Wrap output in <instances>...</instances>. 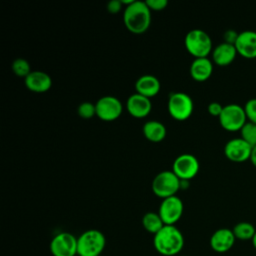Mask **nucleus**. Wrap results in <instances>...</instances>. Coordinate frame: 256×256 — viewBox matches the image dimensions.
Here are the masks:
<instances>
[{"mask_svg": "<svg viewBox=\"0 0 256 256\" xmlns=\"http://www.w3.org/2000/svg\"><path fill=\"white\" fill-rule=\"evenodd\" d=\"M151 20V10L145 1L134 0L124 8V25L133 34L140 35L145 33L150 27Z\"/></svg>", "mask_w": 256, "mask_h": 256, "instance_id": "nucleus-1", "label": "nucleus"}, {"mask_svg": "<svg viewBox=\"0 0 256 256\" xmlns=\"http://www.w3.org/2000/svg\"><path fill=\"white\" fill-rule=\"evenodd\" d=\"M184 243V236L175 225H164L153 236L154 248L162 256H177L182 251Z\"/></svg>", "mask_w": 256, "mask_h": 256, "instance_id": "nucleus-2", "label": "nucleus"}, {"mask_svg": "<svg viewBox=\"0 0 256 256\" xmlns=\"http://www.w3.org/2000/svg\"><path fill=\"white\" fill-rule=\"evenodd\" d=\"M105 246V235L97 229L86 230L77 237L78 256H101Z\"/></svg>", "mask_w": 256, "mask_h": 256, "instance_id": "nucleus-3", "label": "nucleus"}, {"mask_svg": "<svg viewBox=\"0 0 256 256\" xmlns=\"http://www.w3.org/2000/svg\"><path fill=\"white\" fill-rule=\"evenodd\" d=\"M184 45L188 53L194 58L208 57L213 50L211 37L202 29H192L188 31L184 38Z\"/></svg>", "mask_w": 256, "mask_h": 256, "instance_id": "nucleus-4", "label": "nucleus"}, {"mask_svg": "<svg viewBox=\"0 0 256 256\" xmlns=\"http://www.w3.org/2000/svg\"><path fill=\"white\" fill-rule=\"evenodd\" d=\"M151 188L157 197L165 199L176 195L181 189L180 179L172 170H164L159 172L153 178Z\"/></svg>", "mask_w": 256, "mask_h": 256, "instance_id": "nucleus-5", "label": "nucleus"}, {"mask_svg": "<svg viewBox=\"0 0 256 256\" xmlns=\"http://www.w3.org/2000/svg\"><path fill=\"white\" fill-rule=\"evenodd\" d=\"M167 109L173 119L184 121L192 115L194 110V102L191 96L187 93L173 92L169 95Z\"/></svg>", "mask_w": 256, "mask_h": 256, "instance_id": "nucleus-6", "label": "nucleus"}, {"mask_svg": "<svg viewBox=\"0 0 256 256\" xmlns=\"http://www.w3.org/2000/svg\"><path fill=\"white\" fill-rule=\"evenodd\" d=\"M218 118L221 127L229 132L240 131L247 122L244 107L236 103L225 105Z\"/></svg>", "mask_w": 256, "mask_h": 256, "instance_id": "nucleus-7", "label": "nucleus"}, {"mask_svg": "<svg viewBox=\"0 0 256 256\" xmlns=\"http://www.w3.org/2000/svg\"><path fill=\"white\" fill-rule=\"evenodd\" d=\"M96 116L102 121L111 122L118 119L123 111L122 102L115 96L105 95L95 103Z\"/></svg>", "mask_w": 256, "mask_h": 256, "instance_id": "nucleus-8", "label": "nucleus"}, {"mask_svg": "<svg viewBox=\"0 0 256 256\" xmlns=\"http://www.w3.org/2000/svg\"><path fill=\"white\" fill-rule=\"evenodd\" d=\"M200 164L198 159L190 153H183L177 156L172 164V171L180 180L189 181L199 172Z\"/></svg>", "mask_w": 256, "mask_h": 256, "instance_id": "nucleus-9", "label": "nucleus"}, {"mask_svg": "<svg viewBox=\"0 0 256 256\" xmlns=\"http://www.w3.org/2000/svg\"><path fill=\"white\" fill-rule=\"evenodd\" d=\"M184 205L182 200L177 195H174L162 199L158 209V214L165 225H175L182 217Z\"/></svg>", "mask_w": 256, "mask_h": 256, "instance_id": "nucleus-10", "label": "nucleus"}, {"mask_svg": "<svg viewBox=\"0 0 256 256\" xmlns=\"http://www.w3.org/2000/svg\"><path fill=\"white\" fill-rule=\"evenodd\" d=\"M49 248L53 256H76L77 237L69 232H60L52 238Z\"/></svg>", "mask_w": 256, "mask_h": 256, "instance_id": "nucleus-11", "label": "nucleus"}, {"mask_svg": "<svg viewBox=\"0 0 256 256\" xmlns=\"http://www.w3.org/2000/svg\"><path fill=\"white\" fill-rule=\"evenodd\" d=\"M252 147L241 137L230 139L224 146V155L228 160L235 163H242L250 160Z\"/></svg>", "mask_w": 256, "mask_h": 256, "instance_id": "nucleus-12", "label": "nucleus"}, {"mask_svg": "<svg viewBox=\"0 0 256 256\" xmlns=\"http://www.w3.org/2000/svg\"><path fill=\"white\" fill-rule=\"evenodd\" d=\"M234 46L240 56L247 59L256 58V31L244 30L238 33Z\"/></svg>", "mask_w": 256, "mask_h": 256, "instance_id": "nucleus-13", "label": "nucleus"}, {"mask_svg": "<svg viewBox=\"0 0 256 256\" xmlns=\"http://www.w3.org/2000/svg\"><path fill=\"white\" fill-rule=\"evenodd\" d=\"M126 109L128 113L135 118H145L152 110V103L150 98L141 94H131L126 101Z\"/></svg>", "mask_w": 256, "mask_h": 256, "instance_id": "nucleus-14", "label": "nucleus"}, {"mask_svg": "<svg viewBox=\"0 0 256 256\" xmlns=\"http://www.w3.org/2000/svg\"><path fill=\"white\" fill-rule=\"evenodd\" d=\"M235 240L232 229L219 228L211 235L210 246L217 253H226L233 247Z\"/></svg>", "mask_w": 256, "mask_h": 256, "instance_id": "nucleus-15", "label": "nucleus"}, {"mask_svg": "<svg viewBox=\"0 0 256 256\" xmlns=\"http://www.w3.org/2000/svg\"><path fill=\"white\" fill-rule=\"evenodd\" d=\"M24 83L28 90L35 93H44L51 88L52 79L50 75L44 71L32 70L24 79Z\"/></svg>", "mask_w": 256, "mask_h": 256, "instance_id": "nucleus-16", "label": "nucleus"}, {"mask_svg": "<svg viewBox=\"0 0 256 256\" xmlns=\"http://www.w3.org/2000/svg\"><path fill=\"white\" fill-rule=\"evenodd\" d=\"M212 62L218 66L224 67L230 65L236 58L237 50L234 44L222 42L212 50Z\"/></svg>", "mask_w": 256, "mask_h": 256, "instance_id": "nucleus-17", "label": "nucleus"}, {"mask_svg": "<svg viewBox=\"0 0 256 256\" xmlns=\"http://www.w3.org/2000/svg\"><path fill=\"white\" fill-rule=\"evenodd\" d=\"M161 89V83L159 79L151 74H145L140 76L135 82L136 93L141 94L147 98L156 96Z\"/></svg>", "mask_w": 256, "mask_h": 256, "instance_id": "nucleus-18", "label": "nucleus"}, {"mask_svg": "<svg viewBox=\"0 0 256 256\" xmlns=\"http://www.w3.org/2000/svg\"><path fill=\"white\" fill-rule=\"evenodd\" d=\"M189 72L191 77L197 82H204L208 80L213 73V62L208 57L194 58Z\"/></svg>", "mask_w": 256, "mask_h": 256, "instance_id": "nucleus-19", "label": "nucleus"}, {"mask_svg": "<svg viewBox=\"0 0 256 256\" xmlns=\"http://www.w3.org/2000/svg\"><path fill=\"white\" fill-rule=\"evenodd\" d=\"M142 132L147 140L154 143L161 142L167 134L165 125L157 120H149L145 122L142 127Z\"/></svg>", "mask_w": 256, "mask_h": 256, "instance_id": "nucleus-20", "label": "nucleus"}, {"mask_svg": "<svg viewBox=\"0 0 256 256\" xmlns=\"http://www.w3.org/2000/svg\"><path fill=\"white\" fill-rule=\"evenodd\" d=\"M164 225L165 224L158 212H147L142 217L143 228L153 235L159 232L164 227Z\"/></svg>", "mask_w": 256, "mask_h": 256, "instance_id": "nucleus-21", "label": "nucleus"}, {"mask_svg": "<svg viewBox=\"0 0 256 256\" xmlns=\"http://www.w3.org/2000/svg\"><path fill=\"white\" fill-rule=\"evenodd\" d=\"M233 234L235 236L236 239L242 240V241H247V240H252L256 229L254 227L253 224H251L250 222H246V221H242L237 223L233 229Z\"/></svg>", "mask_w": 256, "mask_h": 256, "instance_id": "nucleus-22", "label": "nucleus"}, {"mask_svg": "<svg viewBox=\"0 0 256 256\" xmlns=\"http://www.w3.org/2000/svg\"><path fill=\"white\" fill-rule=\"evenodd\" d=\"M240 137L252 148L256 146V124L247 121L240 130Z\"/></svg>", "mask_w": 256, "mask_h": 256, "instance_id": "nucleus-23", "label": "nucleus"}, {"mask_svg": "<svg viewBox=\"0 0 256 256\" xmlns=\"http://www.w3.org/2000/svg\"><path fill=\"white\" fill-rule=\"evenodd\" d=\"M12 71L18 77H23L24 79L32 72L29 62L24 58H17L12 62Z\"/></svg>", "mask_w": 256, "mask_h": 256, "instance_id": "nucleus-24", "label": "nucleus"}, {"mask_svg": "<svg viewBox=\"0 0 256 256\" xmlns=\"http://www.w3.org/2000/svg\"><path fill=\"white\" fill-rule=\"evenodd\" d=\"M77 113L83 119H90L96 115V106L92 102H82L77 107Z\"/></svg>", "mask_w": 256, "mask_h": 256, "instance_id": "nucleus-25", "label": "nucleus"}, {"mask_svg": "<svg viewBox=\"0 0 256 256\" xmlns=\"http://www.w3.org/2000/svg\"><path fill=\"white\" fill-rule=\"evenodd\" d=\"M244 110L246 113L247 121L256 124V98L249 99L244 105Z\"/></svg>", "mask_w": 256, "mask_h": 256, "instance_id": "nucleus-26", "label": "nucleus"}, {"mask_svg": "<svg viewBox=\"0 0 256 256\" xmlns=\"http://www.w3.org/2000/svg\"><path fill=\"white\" fill-rule=\"evenodd\" d=\"M145 2L151 11L164 10L168 5L167 0H147Z\"/></svg>", "mask_w": 256, "mask_h": 256, "instance_id": "nucleus-27", "label": "nucleus"}, {"mask_svg": "<svg viewBox=\"0 0 256 256\" xmlns=\"http://www.w3.org/2000/svg\"><path fill=\"white\" fill-rule=\"evenodd\" d=\"M223 107L219 102H211L208 104V107H207V111L210 115L212 116H215V117H219L222 110H223Z\"/></svg>", "mask_w": 256, "mask_h": 256, "instance_id": "nucleus-28", "label": "nucleus"}, {"mask_svg": "<svg viewBox=\"0 0 256 256\" xmlns=\"http://www.w3.org/2000/svg\"><path fill=\"white\" fill-rule=\"evenodd\" d=\"M122 7H123V4L121 0H111L107 4V10L112 14L118 13L122 9Z\"/></svg>", "mask_w": 256, "mask_h": 256, "instance_id": "nucleus-29", "label": "nucleus"}, {"mask_svg": "<svg viewBox=\"0 0 256 256\" xmlns=\"http://www.w3.org/2000/svg\"><path fill=\"white\" fill-rule=\"evenodd\" d=\"M223 37H224V42L230 43V44H234L236 39H237V37H238V33L236 31H234V30H227L224 33Z\"/></svg>", "mask_w": 256, "mask_h": 256, "instance_id": "nucleus-30", "label": "nucleus"}, {"mask_svg": "<svg viewBox=\"0 0 256 256\" xmlns=\"http://www.w3.org/2000/svg\"><path fill=\"white\" fill-rule=\"evenodd\" d=\"M250 161H251L252 165L256 168V146H255V147H253V149H252V153H251Z\"/></svg>", "mask_w": 256, "mask_h": 256, "instance_id": "nucleus-31", "label": "nucleus"}, {"mask_svg": "<svg viewBox=\"0 0 256 256\" xmlns=\"http://www.w3.org/2000/svg\"><path fill=\"white\" fill-rule=\"evenodd\" d=\"M252 245H253V247H254V249L256 250V232H255V234H254V236H253V238H252Z\"/></svg>", "mask_w": 256, "mask_h": 256, "instance_id": "nucleus-32", "label": "nucleus"}, {"mask_svg": "<svg viewBox=\"0 0 256 256\" xmlns=\"http://www.w3.org/2000/svg\"><path fill=\"white\" fill-rule=\"evenodd\" d=\"M180 256H186V255H180Z\"/></svg>", "mask_w": 256, "mask_h": 256, "instance_id": "nucleus-33", "label": "nucleus"}]
</instances>
